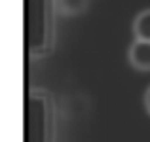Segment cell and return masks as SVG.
<instances>
[{"label":"cell","mask_w":150,"mask_h":142,"mask_svg":"<svg viewBox=\"0 0 150 142\" xmlns=\"http://www.w3.org/2000/svg\"><path fill=\"white\" fill-rule=\"evenodd\" d=\"M21 102L29 142H150V0H40Z\"/></svg>","instance_id":"1"}]
</instances>
